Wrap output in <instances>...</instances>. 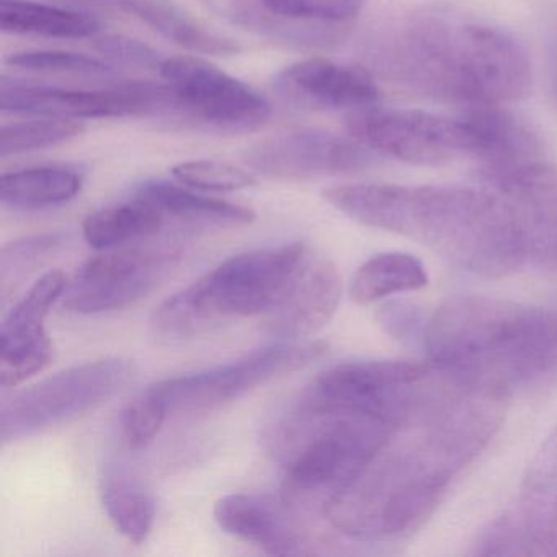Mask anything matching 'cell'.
Segmentation results:
<instances>
[{"label":"cell","mask_w":557,"mask_h":557,"mask_svg":"<svg viewBox=\"0 0 557 557\" xmlns=\"http://www.w3.org/2000/svg\"><path fill=\"white\" fill-rule=\"evenodd\" d=\"M426 391L373 461L327 505L329 523L361 541L409 533L498 429L500 394L453 383Z\"/></svg>","instance_id":"obj_1"},{"label":"cell","mask_w":557,"mask_h":557,"mask_svg":"<svg viewBox=\"0 0 557 557\" xmlns=\"http://www.w3.org/2000/svg\"><path fill=\"white\" fill-rule=\"evenodd\" d=\"M322 197L350 220L417 240L475 275L500 278L530 259L517 211L495 188L358 184Z\"/></svg>","instance_id":"obj_2"},{"label":"cell","mask_w":557,"mask_h":557,"mask_svg":"<svg viewBox=\"0 0 557 557\" xmlns=\"http://www.w3.org/2000/svg\"><path fill=\"white\" fill-rule=\"evenodd\" d=\"M381 76L412 92L466 107L505 106L528 96L531 63L507 32L443 12H417L371 40Z\"/></svg>","instance_id":"obj_3"},{"label":"cell","mask_w":557,"mask_h":557,"mask_svg":"<svg viewBox=\"0 0 557 557\" xmlns=\"http://www.w3.org/2000/svg\"><path fill=\"white\" fill-rule=\"evenodd\" d=\"M436 370L461 386L502 394L557 370V309L459 296L423 331Z\"/></svg>","instance_id":"obj_4"},{"label":"cell","mask_w":557,"mask_h":557,"mask_svg":"<svg viewBox=\"0 0 557 557\" xmlns=\"http://www.w3.org/2000/svg\"><path fill=\"white\" fill-rule=\"evenodd\" d=\"M399 425L305 391L265 430V448L285 472L283 500L324 510L373 461Z\"/></svg>","instance_id":"obj_5"},{"label":"cell","mask_w":557,"mask_h":557,"mask_svg":"<svg viewBox=\"0 0 557 557\" xmlns=\"http://www.w3.org/2000/svg\"><path fill=\"white\" fill-rule=\"evenodd\" d=\"M311 253L306 244L292 243L231 257L162 302L152 329L165 341H187L226 319L269 314Z\"/></svg>","instance_id":"obj_6"},{"label":"cell","mask_w":557,"mask_h":557,"mask_svg":"<svg viewBox=\"0 0 557 557\" xmlns=\"http://www.w3.org/2000/svg\"><path fill=\"white\" fill-rule=\"evenodd\" d=\"M135 374V363L128 358H103L67 368L4 397L0 406L2 442L37 435L102 406L128 386Z\"/></svg>","instance_id":"obj_7"},{"label":"cell","mask_w":557,"mask_h":557,"mask_svg":"<svg viewBox=\"0 0 557 557\" xmlns=\"http://www.w3.org/2000/svg\"><path fill=\"white\" fill-rule=\"evenodd\" d=\"M325 351L324 342H282L233 363L161 381L151 389L164 400L171 413L211 412L270 381L305 370L324 357Z\"/></svg>","instance_id":"obj_8"},{"label":"cell","mask_w":557,"mask_h":557,"mask_svg":"<svg viewBox=\"0 0 557 557\" xmlns=\"http://www.w3.org/2000/svg\"><path fill=\"white\" fill-rule=\"evenodd\" d=\"M158 71L177 99L178 119L239 135L257 132L272 115L262 94L201 58H168Z\"/></svg>","instance_id":"obj_9"},{"label":"cell","mask_w":557,"mask_h":557,"mask_svg":"<svg viewBox=\"0 0 557 557\" xmlns=\"http://www.w3.org/2000/svg\"><path fill=\"white\" fill-rule=\"evenodd\" d=\"M347 129L374 154L410 165L440 168L469 158L468 133L459 116L374 106L348 113Z\"/></svg>","instance_id":"obj_10"},{"label":"cell","mask_w":557,"mask_h":557,"mask_svg":"<svg viewBox=\"0 0 557 557\" xmlns=\"http://www.w3.org/2000/svg\"><path fill=\"white\" fill-rule=\"evenodd\" d=\"M0 110L12 115L71 120L174 119L177 100L168 84L132 83L109 90H71L2 79Z\"/></svg>","instance_id":"obj_11"},{"label":"cell","mask_w":557,"mask_h":557,"mask_svg":"<svg viewBox=\"0 0 557 557\" xmlns=\"http://www.w3.org/2000/svg\"><path fill=\"white\" fill-rule=\"evenodd\" d=\"M432 374L429 364L406 360L350 361L329 368L306 391L399 425L425 396Z\"/></svg>","instance_id":"obj_12"},{"label":"cell","mask_w":557,"mask_h":557,"mask_svg":"<svg viewBox=\"0 0 557 557\" xmlns=\"http://www.w3.org/2000/svg\"><path fill=\"white\" fill-rule=\"evenodd\" d=\"M174 247H132L87 260L64 293V308L76 314H100L126 308L151 293L174 269Z\"/></svg>","instance_id":"obj_13"},{"label":"cell","mask_w":557,"mask_h":557,"mask_svg":"<svg viewBox=\"0 0 557 557\" xmlns=\"http://www.w3.org/2000/svg\"><path fill=\"white\" fill-rule=\"evenodd\" d=\"M376 154L357 139L324 129H298L260 139L243 152L250 171L272 181L305 182L364 171Z\"/></svg>","instance_id":"obj_14"},{"label":"cell","mask_w":557,"mask_h":557,"mask_svg":"<svg viewBox=\"0 0 557 557\" xmlns=\"http://www.w3.org/2000/svg\"><path fill=\"white\" fill-rule=\"evenodd\" d=\"M60 270L45 273L27 295L14 306L0 327V384L17 387L50 367L54 344L45 327V319L67 289Z\"/></svg>","instance_id":"obj_15"},{"label":"cell","mask_w":557,"mask_h":557,"mask_svg":"<svg viewBox=\"0 0 557 557\" xmlns=\"http://www.w3.org/2000/svg\"><path fill=\"white\" fill-rule=\"evenodd\" d=\"M491 554H557V429L528 469L517 510L495 524L485 540Z\"/></svg>","instance_id":"obj_16"},{"label":"cell","mask_w":557,"mask_h":557,"mask_svg":"<svg viewBox=\"0 0 557 557\" xmlns=\"http://www.w3.org/2000/svg\"><path fill=\"white\" fill-rule=\"evenodd\" d=\"M273 87L283 99L302 109L350 113L380 102V89L370 71L324 58L286 66L276 74Z\"/></svg>","instance_id":"obj_17"},{"label":"cell","mask_w":557,"mask_h":557,"mask_svg":"<svg viewBox=\"0 0 557 557\" xmlns=\"http://www.w3.org/2000/svg\"><path fill=\"white\" fill-rule=\"evenodd\" d=\"M469 158L481 162L488 184L543 164L540 141L502 106L466 107L461 115Z\"/></svg>","instance_id":"obj_18"},{"label":"cell","mask_w":557,"mask_h":557,"mask_svg":"<svg viewBox=\"0 0 557 557\" xmlns=\"http://www.w3.org/2000/svg\"><path fill=\"white\" fill-rule=\"evenodd\" d=\"M295 508L285 500L260 494H230L214 504L218 527L231 536L247 541L275 556H301L308 534L299 528Z\"/></svg>","instance_id":"obj_19"},{"label":"cell","mask_w":557,"mask_h":557,"mask_svg":"<svg viewBox=\"0 0 557 557\" xmlns=\"http://www.w3.org/2000/svg\"><path fill=\"white\" fill-rule=\"evenodd\" d=\"M341 296L337 267L312 252L282 301L265 314L267 331L285 342L318 334L334 318Z\"/></svg>","instance_id":"obj_20"},{"label":"cell","mask_w":557,"mask_h":557,"mask_svg":"<svg viewBox=\"0 0 557 557\" xmlns=\"http://www.w3.org/2000/svg\"><path fill=\"white\" fill-rule=\"evenodd\" d=\"M151 27L156 34L195 54L236 57L243 47L233 38L211 30L171 0H102Z\"/></svg>","instance_id":"obj_21"},{"label":"cell","mask_w":557,"mask_h":557,"mask_svg":"<svg viewBox=\"0 0 557 557\" xmlns=\"http://www.w3.org/2000/svg\"><path fill=\"white\" fill-rule=\"evenodd\" d=\"M83 185V174L76 169L64 165L24 169L0 177V201L12 210H47L74 200Z\"/></svg>","instance_id":"obj_22"},{"label":"cell","mask_w":557,"mask_h":557,"mask_svg":"<svg viewBox=\"0 0 557 557\" xmlns=\"http://www.w3.org/2000/svg\"><path fill=\"white\" fill-rule=\"evenodd\" d=\"M100 27V22L86 12L30 0H0V30L5 35L83 40L99 35Z\"/></svg>","instance_id":"obj_23"},{"label":"cell","mask_w":557,"mask_h":557,"mask_svg":"<svg viewBox=\"0 0 557 557\" xmlns=\"http://www.w3.org/2000/svg\"><path fill=\"white\" fill-rule=\"evenodd\" d=\"M136 195L154 203L164 216L191 221V223L239 227L249 226L257 218L252 208L205 197L194 191V188L165 181L145 182L139 185Z\"/></svg>","instance_id":"obj_24"},{"label":"cell","mask_w":557,"mask_h":557,"mask_svg":"<svg viewBox=\"0 0 557 557\" xmlns=\"http://www.w3.org/2000/svg\"><path fill=\"white\" fill-rule=\"evenodd\" d=\"M211 12L236 27L292 45H327L341 40V32L315 22L283 21L270 14L260 0H201Z\"/></svg>","instance_id":"obj_25"},{"label":"cell","mask_w":557,"mask_h":557,"mask_svg":"<svg viewBox=\"0 0 557 557\" xmlns=\"http://www.w3.org/2000/svg\"><path fill=\"white\" fill-rule=\"evenodd\" d=\"M164 220V214L154 203L135 194L133 200L90 213L83 223L84 239L97 250L115 249L152 236L161 230Z\"/></svg>","instance_id":"obj_26"},{"label":"cell","mask_w":557,"mask_h":557,"mask_svg":"<svg viewBox=\"0 0 557 557\" xmlns=\"http://www.w3.org/2000/svg\"><path fill=\"white\" fill-rule=\"evenodd\" d=\"M429 283L419 259L403 252H386L364 262L355 273L350 296L357 305H373L397 293L416 292Z\"/></svg>","instance_id":"obj_27"},{"label":"cell","mask_w":557,"mask_h":557,"mask_svg":"<svg viewBox=\"0 0 557 557\" xmlns=\"http://www.w3.org/2000/svg\"><path fill=\"white\" fill-rule=\"evenodd\" d=\"M102 504L126 540L136 544L148 540L154 527L156 502L141 482L125 472H109L102 482Z\"/></svg>","instance_id":"obj_28"},{"label":"cell","mask_w":557,"mask_h":557,"mask_svg":"<svg viewBox=\"0 0 557 557\" xmlns=\"http://www.w3.org/2000/svg\"><path fill=\"white\" fill-rule=\"evenodd\" d=\"M86 129L81 120L38 116L9 123L0 129V158L51 148L76 138Z\"/></svg>","instance_id":"obj_29"},{"label":"cell","mask_w":557,"mask_h":557,"mask_svg":"<svg viewBox=\"0 0 557 557\" xmlns=\"http://www.w3.org/2000/svg\"><path fill=\"white\" fill-rule=\"evenodd\" d=\"M172 175L178 184L200 191L246 190L257 185L256 175L227 162L200 159V161L181 162L172 168Z\"/></svg>","instance_id":"obj_30"},{"label":"cell","mask_w":557,"mask_h":557,"mask_svg":"<svg viewBox=\"0 0 557 557\" xmlns=\"http://www.w3.org/2000/svg\"><path fill=\"white\" fill-rule=\"evenodd\" d=\"M5 64L32 73L74 74V76H112L113 67L96 58L70 51H18L5 58Z\"/></svg>","instance_id":"obj_31"},{"label":"cell","mask_w":557,"mask_h":557,"mask_svg":"<svg viewBox=\"0 0 557 557\" xmlns=\"http://www.w3.org/2000/svg\"><path fill=\"white\" fill-rule=\"evenodd\" d=\"M164 400L149 387L123 410V435L129 448L139 449L154 440L169 416Z\"/></svg>","instance_id":"obj_32"},{"label":"cell","mask_w":557,"mask_h":557,"mask_svg":"<svg viewBox=\"0 0 557 557\" xmlns=\"http://www.w3.org/2000/svg\"><path fill=\"white\" fill-rule=\"evenodd\" d=\"M63 244L61 234H41V236L25 237L8 244L2 249V285L4 292L15 280L22 278L25 272L45 256L54 252Z\"/></svg>","instance_id":"obj_33"},{"label":"cell","mask_w":557,"mask_h":557,"mask_svg":"<svg viewBox=\"0 0 557 557\" xmlns=\"http://www.w3.org/2000/svg\"><path fill=\"white\" fill-rule=\"evenodd\" d=\"M94 48L112 63L125 64V66L159 70L164 61L149 45L123 35H106V37L96 38Z\"/></svg>","instance_id":"obj_34"},{"label":"cell","mask_w":557,"mask_h":557,"mask_svg":"<svg viewBox=\"0 0 557 557\" xmlns=\"http://www.w3.org/2000/svg\"><path fill=\"white\" fill-rule=\"evenodd\" d=\"M367 0H315L318 24L345 28L363 11Z\"/></svg>","instance_id":"obj_35"},{"label":"cell","mask_w":557,"mask_h":557,"mask_svg":"<svg viewBox=\"0 0 557 557\" xmlns=\"http://www.w3.org/2000/svg\"><path fill=\"white\" fill-rule=\"evenodd\" d=\"M260 4L283 21L315 22V0H260Z\"/></svg>","instance_id":"obj_36"}]
</instances>
